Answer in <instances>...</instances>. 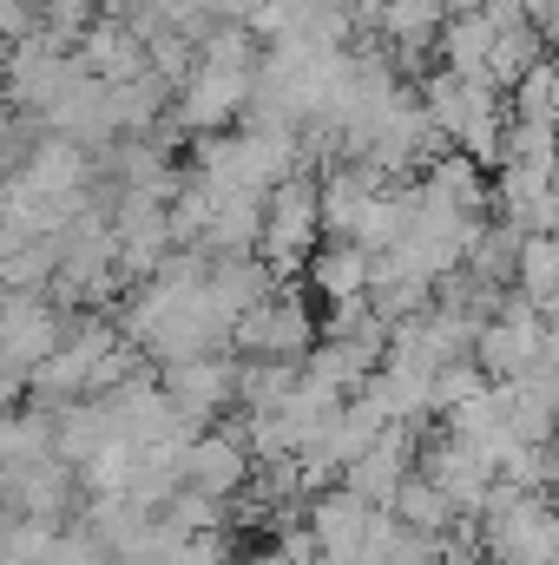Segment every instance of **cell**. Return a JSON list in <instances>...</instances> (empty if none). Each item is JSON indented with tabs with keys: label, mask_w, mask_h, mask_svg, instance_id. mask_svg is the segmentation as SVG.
<instances>
[{
	"label": "cell",
	"mask_w": 559,
	"mask_h": 565,
	"mask_svg": "<svg viewBox=\"0 0 559 565\" xmlns=\"http://www.w3.org/2000/svg\"><path fill=\"white\" fill-rule=\"evenodd\" d=\"M296 171H303V132H289L277 119H244L238 132L204 139V158H198V178L238 198H271Z\"/></svg>",
	"instance_id": "cell-1"
},
{
	"label": "cell",
	"mask_w": 559,
	"mask_h": 565,
	"mask_svg": "<svg viewBox=\"0 0 559 565\" xmlns=\"http://www.w3.org/2000/svg\"><path fill=\"white\" fill-rule=\"evenodd\" d=\"M421 113L434 126V139H447L467 164H500L507 145V106L487 79H461V73H428L421 86Z\"/></svg>",
	"instance_id": "cell-2"
},
{
	"label": "cell",
	"mask_w": 559,
	"mask_h": 565,
	"mask_svg": "<svg viewBox=\"0 0 559 565\" xmlns=\"http://www.w3.org/2000/svg\"><path fill=\"white\" fill-rule=\"evenodd\" d=\"M481 553L494 565H553L559 559V507L534 487H500L481 507Z\"/></svg>",
	"instance_id": "cell-3"
},
{
	"label": "cell",
	"mask_w": 559,
	"mask_h": 565,
	"mask_svg": "<svg viewBox=\"0 0 559 565\" xmlns=\"http://www.w3.org/2000/svg\"><path fill=\"white\" fill-rule=\"evenodd\" d=\"M316 237H323V178L296 171V178H283L277 191L264 198L257 257H264V270H303L316 257Z\"/></svg>",
	"instance_id": "cell-4"
},
{
	"label": "cell",
	"mask_w": 559,
	"mask_h": 565,
	"mask_svg": "<svg viewBox=\"0 0 559 565\" xmlns=\"http://www.w3.org/2000/svg\"><path fill=\"white\" fill-rule=\"evenodd\" d=\"M303 526H309V540H316V559L349 565V559L369 553V533L382 526V507H369V500L349 493V487H323V493H309Z\"/></svg>",
	"instance_id": "cell-5"
},
{
	"label": "cell",
	"mask_w": 559,
	"mask_h": 565,
	"mask_svg": "<svg viewBox=\"0 0 559 565\" xmlns=\"http://www.w3.org/2000/svg\"><path fill=\"white\" fill-rule=\"evenodd\" d=\"M316 316H309V302L303 296H264L244 322H238V349L251 355V362H303L309 349H316Z\"/></svg>",
	"instance_id": "cell-6"
},
{
	"label": "cell",
	"mask_w": 559,
	"mask_h": 565,
	"mask_svg": "<svg viewBox=\"0 0 559 565\" xmlns=\"http://www.w3.org/2000/svg\"><path fill=\"white\" fill-rule=\"evenodd\" d=\"M238 375H244V362H231V355H198V362L165 369V375H158V388H165V402H171L184 422L204 434V427L238 402Z\"/></svg>",
	"instance_id": "cell-7"
},
{
	"label": "cell",
	"mask_w": 559,
	"mask_h": 565,
	"mask_svg": "<svg viewBox=\"0 0 559 565\" xmlns=\"http://www.w3.org/2000/svg\"><path fill=\"white\" fill-rule=\"evenodd\" d=\"M251 473H257V460H251L244 434H218V427L191 434V447H184V487H191V493L231 507V500L251 487Z\"/></svg>",
	"instance_id": "cell-8"
},
{
	"label": "cell",
	"mask_w": 559,
	"mask_h": 565,
	"mask_svg": "<svg viewBox=\"0 0 559 565\" xmlns=\"http://www.w3.org/2000/svg\"><path fill=\"white\" fill-rule=\"evenodd\" d=\"M415 460H421V454H415V427H382V434H376L349 467H342V480H336V487H349V493H362L369 507H382V513H389V500L402 493V480L415 473Z\"/></svg>",
	"instance_id": "cell-9"
},
{
	"label": "cell",
	"mask_w": 559,
	"mask_h": 565,
	"mask_svg": "<svg viewBox=\"0 0 559 565\" xmlns=\"http://www.w3.org/2000/svg\"><path fill=\"white\" fill-rule=\"evenodd\" d=\"M415 473L447 500V507H454V513H461V520H467V513L481 520V507H487V493H494V467H487L481 454H467L461 440H447V434L415 460Z\"/></svg>",
	"instance_id": "cell-10"
},
{
	"label": "cell",
	"mask_w": 559,
	"mask_h": 565,
	"mask_svg": "<svg viewBox=\"0 0 559 565\" xmlns=\"http://www.w3.org/2000/svg\"><path fill=\"white\" fill-rule=\"evenodd\" d=\"M369 277H376V257L369 250H356V244H316V257H309V282H316V296H329L336 309L342 302H362L369 296Z\"/></svg>",
	"instance_id": "cell-11"
},
{
	"label": "cell",
	"mask_w": 559,
	"mask_h": 565,
	"mask_svg": "<svg viewBox=\"0 0 559 565\" xmlns=\"http://www.w3.org/2000/svg\"><path fill=\"white\" fill-rule=\"evenodd\" d=\"M447 13H454V0H376V20L402 53H428L441 40Z\"/></svg>",
	"instance_id": "cell-12"
},
{
	"label": "cell",
	"mask_w": 559,
	"mask_h": 565,
	"mask_svg": "<svg viewBox=\"0 0 559 565\" xmlns=\"http://www.w3.org/2000/svg\"><path fill=\"white\" fill-rule=\"evenodd\" d=\"M53 454V415L46 408H0V473H20Z\"/></svg>",
	"instance_id": "cell-13"
},
{
	"label": "cell",
	"mask_w": 559,
	"mask_h": 565,
	"mask_svg": "<svg viewBox=\"0 0 559 565\" xmlns=\"http://www.w3.org/2000/svg\"><path fill=\"white\" fill-rule=\"evenodd\" d=\"M389 513H395V526H409V533H421V540H447V533L461 526V513H454V507L421 480V473L402 480V493L389 500Z\"/></svg>",
	"instance_id": "cell-14"
},
{
	"label": "cell",
	"mask_w": 559,
	"mask_h": 565,
	"mask_svg": "<svg viewBox=\"0 0 559 565\" xmlns=\"http://www.w3.org/2000/svg\"><path fill=\"white\" fill-rule=\"evenodd\" d=\"M165 565H231V526L224 533H184Z\"/></svg>",
	"instance_id": "cell-15"
}]
</instances>
